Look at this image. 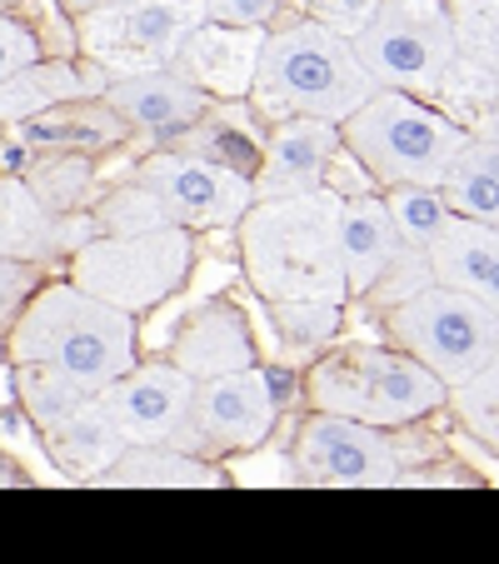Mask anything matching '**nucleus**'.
<instances>
[{"label": "nucleus", "instance_id": "nucleus-23", "mask_svg": "<svg viewBox=\"0 0 499 564\" xmlns=\"http://www.w3.org/2000/svg\"><path fill=\"white\" fill-rule=\"evenodd\" d=\"M110 75L96 70H80L70 61H41L35 55L31 65L11 70L0 80V126H15L25 116H41L51 106H65V100H80V96H100Z\"/></svg>", "mask_w": 499, "mask_h": 564}, {"label": "nucleus", "instance_id": "nucleus-26", "mask_svg": "<svg viewBox=\"0 0 499 564\" xmlns=\"http://www.w3.org/2000/svg\"><path fill=\"white\" fill-rule=\"evenodd\" d=\"M230 106H240V100H220V106L210 100V110H205V116L185 130V145L181 150L215 160V165H230V171H240V175H250V181H256L265 140L256 135V126H250V116H245V110H230Z\"/></svg>", "mask_w": 499, "mask_h": 564}, {"label": "nucleus", "instance_id": "nucleus-27", "mask_svg": "<svg viewBox=\"0 0 499 564\" xmlns=\"http://www.w3.org/2000/svg\"><path fill=\"white\" fill-rule=\"evenodd\" d=\"M25 185L35 191V200L45 210L70 215L96 195V165H90V155H41V160H31Z\"/></svg>", "mask_w": 499, "mask_h": 564}, {"label": "nucleus", "instance_id": "nucleus-17", "mask_svg": "<svg viewBox=\"0 0 499 564\" xmlns=\"http://www.w3.org/2000/svg\"><path fill=\"white\" fill-rule=\"evenodd\" d=\"M100 96L110 100L126 130H145V135H175L191 130L195 120L210 110V96L195 90L185 75L175 70H140V75H110Z\"/></svg>", "mask_w": 499, "mask_h": 564}, {"label": "nucleus", "instance_id": "nucleus-36", "mask_svg": "<svg viewBox=\"0 0 499 564\" xmlns=\"http://www.w3.org/2000/svg\"><path fill=\"white\" fill-rule=\"evenodd\" d=\"M375 6H380V0H319L315 21L329 25L335 35H345V41H355V35H360V25L375 15Z\"/></svg>", "mask_w": 499, "mask_h": 564}, {"label": "nucleus", "instance_id": "nucleus-38", "mask_svg": "<svg viewBox=\"0 0 499 564\" xmlns=\"http://www.w3.org/2000/svg\"><path fill=\"white\" fill-rule=\"evenodd\" d=\"M31 290H35L31 260H0V325L15 319V310L31 300Z\"/></svg>", "mask_w": 499, "mask_h": 564}, {"label": "nucleus", "instance_id": "nucleus-15", "mask_svg": "<svg viewBox=\"0 0 499 564\" xmlns=\"http://www.w3.org/2000/svg\"><path fill=\"white\" fill-rule=\"evenodd\" d=\"M340 126L315 116H290L275 120L265 150H260V171H256V200L265 195H305L319 191L329 175V165L340 160Z\"/></svg>", "mask_w": 499, "mask_h": 564}, {"label": "nucleus", "instance_id": "nucleus-28", "mask_svg": "<svg viewBox=\"0 0 499 564\" xmlns=\"http://www.w3.org/2000/svg\"><path fill=\"white\" fill-rule=\"evenodd\" d=\"M445 6L459 61L499 80V0H445Z\"/></svg>", "mask_w": 499, "mask_h": 564}, {"label": "nucleus", "instance_id": "nucleus-12", "mask_svg": "<svg viewBox=\"0 0 499 564\" xmlns=\"http://www.w3.org/2000/svg\"><path fill=\"white\" fill-rule=\"evenodd\" d=\"M295 469L310 485L329 490H384L400 479V455L390 449L384 430L315 410L295 435Z\"/></svg>", "mask_w": 499, "mask_h": 564}, {"label": "nucleus", "instance_id": "nucleus-22", "mask_svg": "<svg viewBox=\"0 0 499 564\" xmlns=\"http://www.w3.org/2000/svg\"><path fill=\"white\" fill-rule=\"evenodd\" d=\"M171 360L191 380H210V375H230L256 365V340H250V325H245V315L235 305H205L175 335Z\"/></svg>", "mask_w": 499, "mask_h": 564}, {"label": "nucleus", "instance_id": "nucleus-21", "mask_svg": "<svg viewBox=\"0 0 499 564\" xmlns=\"http://www.w3.org/2000/svg\"><path fill=\"white\" fill-rule=\"evenodd\" d=\"M400 230L390 220V205L384 195H345L340 200V270H345V290L350 295H365L375 280L384 275V265L400 250Z\"/></svg>", "mask_w": 499, "mask_h": 564}, {"label": "nucleus", "instance_id": "nucleus-16", "mask_svg": "<svg viewBox=\"0 0 499 564\" xmlns=\"http://www.w3.org/2000/svg\"><path fill=\"white\" fill-rule=\"evenodd\" d=\"M96 235L90 215H55L35 200V191L25 185V175H6L0 181V260H45L80 250Z\"/></svg>", "mask_w": 499, "mask_h": 564}, {"label": "nucleus", "instance_id": "nucleus-4", "mask_svg": "<svg viewBox=\"0 0 499 564\" xmlns=\"http://www.w3.org/2000/svg\"><path fill=\"white\" fill-rule=\"evenodd\" d=\"M465 135L469 130L459 120H449L435 100L380 86L340 120L345 155L380 191H390V185H440V175L449 171V160L465 145Z\"/></svg>", "mask_w": 499, "mask_h": 564}, {"label": "nucleus", "instance_id": "nucleus-34", "mask_svg": "<svg viewBox=\"0 0 499 564\" xmlns=\"http://www.w3.org/2000/svg\"><path fill=\"white\" fill-rule=\"evenodd\" d=\"M430 280H435V270H430L425 250H420V246H400V250H394V260L384 265V275L375 280L365 295H370L380 310H390V305H400V300H410L414 290H425Z\"/></svg>", "mask_w": 499, "mask_h": 564}, {"label": "nucleus", "instance_id": "nucleus-5", "mask_svg": "<svg viewBox=\"0 0 499 564\" xmlns=\"http://www.w3.org/2000/svg\"><path fill=\"white\" fill-rule=\"evenodd\" d=\"M305 394L310 410L325 415H345L360 420L375 430H394V425H414V420L435 415L449 400V390L425 370V365L380 345H340V350L319 355L305 375Z\"/></svg>", "mask_w": 499, "mask_h": 564}, {"label": "nucleus", "instance_id": "nucleus-24", "mask_svg": "<svg viewBox=\"0 0 499 564\" xmlns=\"http://www.w3.org/2000/svg\"><path fill=\"white\" fill-rule=\"evenodd\" d=\"M96 485H116V490H215L220 469L205 465L195 449L126 445L116 465L96 475Z\"/></svg>", "mask_w": 499, "mask_h": 564}, {"label": "nucleus", "instance_id": "nucleus-39", "mask_svg": "<svg viewBox=\"0 0 499 564\" xmlns=\"http://www.w3.org/2000/svg\"><path fill=\"white\" fill-rule=\"evenodd\" d=\"M469 130H475V135H485V140H499V86L489 90V100L479 106V116L469 120Z\"/></svg>", "mask_w": 499, "mask_h": 564}, {"label": "nucleus", "instance_id": "nucleus-31", "mask_svg": "<svg viewBox=\"0 0 499 564\" xmlns=\"http://www.w3.org/2000/svg\"><path fill=\"white\" fill-rule=\"evenodd\" d=\"M280 345L290 355H310L329 345V335L340 330V300H270Z\"/></svg>", "mask_w": 499, "mask_h": 564}, {"label": "nucleus", "instance_id": "nucleus-18", "mask_svg": "<svg viewBox=\"0 0 499 564\" xmlns=\"http://www.w3.org/2000/svg\"><path fill=\"white\" fill-rule=\"evenodd\" d=\"M126 135V120L110 110L106 96H80L51 106L41 116H25L11 126V140L21 150H31V160L41 155H90V150H106Z\"/></svg>", "mask_w": 499, "mask_h": 564}, {"label": "nucleus", "instance_id": "nucleus-19", "mask_svg": "<svg viewBox=\"0 0 499 564\" xmlns=\"http://www.w3.org/2000/svg\"><path fill=\"white\" fill-rule=\"evenodd\" d=\"M41 440H45L51 465L65 469V475H80V479H96L100 469L116 465L120 449L130 445L116 410L100 400V390H90L86 400L70 405L61 420H51V425L41 430Z\"/></svg>", "mask_w": 499, "mask_h": 564}, {"label": "nucleus", "instance_id": "nucleus-33", "mask_svg": "<svg viewBox=\"0 0 499 564\" xmlns=\"http://www.w3.org/2000/svg\"><path fill=\"white\" fill-rule=\"evenodd\" d=\"M96 235H140V230H160V225H175L165 215V205L155 200L150 185H120V191L100 195L96 200Z\"/></svg>", "mask_w": 499, "mask_h": 564}, {"label": "nucleus", "instance_id": "nucleus-32", "mask_svg": "<svg viewBox=\"0 0 499 564\" xmlns=\"http://www.w3.org/2000/svg\"><path fill=\"white\" fill-rule=\"evenodd\" d=\"M449 405H455V415L469 425V435L499 455V345H495L489 365L475 375V380H465V384L449 390Z\"/></svg>", "mask_w": 499, "mask_h": 564}, {"label": "nucleus", "instance_id": "nucleus-20", "mask_svg": "<svg viewBox=\"0 0 499 564\" xmlns=\"http://www.w3.org/2000/svg\"><path fill=\"white\" fill-rule=\"evenodd\" d=\"M425 256L440 285L465 290V295H475L479 305H489L499 315V225L455 215L425 246Z\"/></svg>", "mask_w": 499, "mask_h": 564}, {"label": "nucleus", "instance_id": "nucleus-7", "mask_svg": "<svg viewBox=\"0 0 499 564\" xmlns=\"http://www.w3.org/2000/svg\"><path fill=\"white\" fill-rule=\"evenodd\" d=\"M350 45L380 90H404L420 100H435L449 65L459 61L445 0H380Z\"/></svg>", "mask_w": 499, "mask_h": 564}, {"label": "nucleus", "instance_id": "nucleus-25", "mask_svg": "<svg viewBox=\"0 0 499 564\" xmlns=\"http://www.w3.org/2000/svg\"><path fill=\"white\" fill-rule=\"evenodd\" d=\"M440 195L465 220L499 225V140H485L469 130L465 145L449 160V171L440 175Z\"/></svg>", "mask_w": 499, "mask_h": 564}, {"label": "nucleus", "instance_id": "nucleus-2", "mask_svg": "<svg viewBox=\"0 0 499 564\" xmlns=\"http://www.w3.org/2000/svg\"><path fill=\"white\" fill-rule=\"evenodd\" d=\"M15 365H55L86 390H106L126 375L135 355V315L110 300H96L80 285L31 290L11 325Z\"/></svg>", "mask_w": 499, "mask_h": 564}, {"label": "nucleus", "instance_id": "nucleus-11", "mask_svg": "<svg viewBox=\"0 0 499 564\" xmlns=\"http://www.w3.org/2000/svg\"><path fill=\"white\" fill-rule=\"evenodd\" d=\"M280 415V380L256 365L230 375H210L195 380V405H191V449L195 455H230V449H250L275 430Z\"/></svg>", "mask_w": 499, "mask_h": 564}, {"label": "nucleus", "instance_id": "nucleus-13", "mask_svg": "<svg viewBox=\"0 0 499 564\" xmlns=\"http://www.w3.org/2000/svg\"><path fill=\"white\" fill-rule=\"evenodd\" d=\"M100 400L116 410L130 445L191 449L195 380L175 360H150V365L135 360L126 375H116V380L100 390Z\"/></svg>", "mask_w": 499, "mask_h": 564}, {"label": "nucleus", "instance_id": "nucleus-41", "mask_svg": "<svg viewBox=\"0 0 499 564\" xmlns=\"http://www.w3.org/2000/svg\"><path fill=\"white\" fill-rule=\"evenodd\" d=\"M15 479H21V475H15V465L0 455V490H6V485H15Z\"/></svg>", "mask_w": 499, "mask_h": 564}, {"label": "nucleus", "instance_id": "nucleus-1", "mask_svg": "<svg viewBox=\"0 0 499 564\" xmlns=\"http://www.w3.org/2000/svg\"><path fill=\"white\" fill-rule=\"evenodd\" d=\"M245 275L265 300H340V195L319 185L305 195H265L240 215Z\"/></svg>", "mask_w": 499, "mask_h": 564}, {"label": "nucleus", "instance_id": "nucleus-30", "mask_svg": "<svg viewBox=\"0 0 499 564\" xmlns=\"http://www.w3.org/2000/svg\"><path fill=\"white\" fill-rule=\"evenodd\" d=\"M384 205H390V220H394V230H400V240L404 246H420V250L455 220V210L445 205L440 185H390Z\"/></svg>", "mask_w": 499, "mask_h": 564}, {"label": "nucleus", "instance_id": "nucleus-29", "mask_svg": "<svg viewBox=\"0 0 499 564\" xmlns=\"http://www.w3.org/2000/svg\"><path fill=\"white\" fill-rule=\"evenodd\" d=\"M86 384L70 380L55 365H15V400L25 405V415L35 420V430H45L51 420H61L70 405L86 400Z\"/></svg>", "mask_w": 499, "mask_h": 564}, {"label": "nucleus", "instance_id": "nucleus-6", "mask_svg": "<svg viewBox=\"0 0 499 564\" xmlns=\"http://www.w3.org/2000/svg\"><path fill=\"white\" fill-rule=\"evenodd\" d=\"M380 315H384L390 340L400 345L404 355H414L445 390L475 380L499 345L495 310L479 305L465 290L440 285V280H430L425 290H414L410 300L380 310Z\"/></svg>", "mask_w": 499, "mask_h": 564}, {"label": "nucleus", "instance_id": "nucleus-14", "mask_svg": "<svg viewBox=\"0 0 499 564\" xmlns=\"http://www.w3.org/2000/svg\"><path fill=\"white\" fill-rule=\"evenodd\" d=\"M260 51H265V25H225L200 21L175 51V75H185L195 90L210 100H245L256 80Z\"/></svg>", "mask_w": 499, "mask_h": 564}, {"label": "nucleus", "instance_id": "nucleus-40", "mask_svg": "<svg viewBox=\"0 0 499 564\" xmlns=\"http://www.w3.org/2000/svg\"><path fill=\"white\" fill-rule=\"evenodd\" d=\"M70 15H86V11H100V6H116V0H61Z\"/></svg>", "mask_w": 499, "mask_h": 564}, {"label": "nucleus", "instance_id": "nucleus-37", "mask_svg": "<svg viewBox=\"0 0 499 564\" xmlns=\"http://www.w3.org/2000/svg\"><path fill=\"white\" fill-rule=\"evenodd\" d=\"M35 55H41V45H35V31L21 21H11V15H0V80L11 70H21V65H31Z\"/></svg>", "mask_w": 499, "mask_h": 564}, {"label": "nucleus", "instance_id": "nucleus-35", "mask_svg": "<svg viewBox=\"0 0 499 564\" xmlns=\"http://www.w3.org/2000/svg\"><path fill=\"white\" fill-rule=\"evenodd\" d=\"M285 0H205V21L225 25H270Z\"/></svg>", "mask_w": 499, "mask_h": 564}, {"label": "nucleus", "instance_id": "nucleus-9", "mask_svg": "<svg viewBox=\"0 0 499 564\" xmlns=\"http://www.w3.org/2000/svg\"><path fill=\"white\" fill-rule=\"evenodd\" d=\"M205 21V0H116L80 15V45L110 75L171 70L181 41Z\"/></svg>", "mask_w": 499, "mask_h": 564}, {"label": "nucleus", "instance_id": "nucleus-10", "mask_svg": "<svg viewBox=\"0 0 499 564\" xmlns=\"http://www.w3.org/2000/svg\"><path fill=\"white\" fill-rule=\"evenodd\" d=\"M135 181L150 185L155 200L165 205V215L185 230H230L256 205V181L250 175L215 165L205 155H191V150H160V155L140 160Z\"/></svg>", "mask_w": 499, "mask_h": 564}, {"label": "nucleus", "instance_id": "nucleus-8", "mask_svg": "<svg viewBox=\"0 0 499 564\" xmlns=\"http://www.w3.org/2000/svg\"><path fill=\"white\" fill-rule=\"evenodd\" d=\"M191 256L195 250L185 225H160L140 235H90L80 250H70V285L140 315L185 285Z\"/></svg>", "mask_w": 499, "mask_h": 564}, {"label": "nucleus", "instance_id": "nucleus-3", "mask_svg": "<svg viewBox=\"0 0 499 564\" xmlns=\"http://www.w3.org/2000/svg\"><path fill=\"white\" fill-rule=\"evenodd\" d=\"M370 90L375 80L365 75L355 45L310 15V21H295L285 31L265 35V51H260L256 80H250L245 100L256 106V116L265 126L290 116H315L340 126Z\"/></svg>", "mask_w": 499, "mask_h": 564}]
</instances>
